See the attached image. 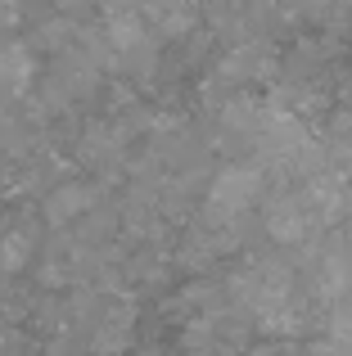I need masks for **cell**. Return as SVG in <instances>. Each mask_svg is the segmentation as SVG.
Wrapping results in <instances>:
<instances>
[]
</instances>
